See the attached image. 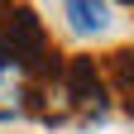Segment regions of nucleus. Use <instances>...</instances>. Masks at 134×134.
<instances>
[{
	"instance_id": "obj_4",
	"label": "nucleus",
	"mask_w": 134,
	"mask_h": 134,
	"mask_svg": "<svg viewBox=\"0 0 134 134\" xmlns=\"http://www.w3.org/2000/svg\"><path fill=\"white\" fill-rule=\"evenodd\" d=\"M62 14L72 24V34H81V38H96V34L110 29V5L105 0H67Z\"/></svg>"
},
{
	"instance_id": "obj_5",
	"label": "nucleus",
	"mask_w": 134,
	"mask_h": 134,
	"mask_svg": "<svg viewBox=\"0 0 134 134\" xmlns=\"http://www.w3.org/2000/svg\"><path fill=\"white\" fill-rule=\"evenodd\" d=\"M105 72H110V91L120 96V105H125V110L134 115V53H129V48H120V53H110Z\"/></svg>"
},
{
	"instance_id": "obj_1",
	"label": "nucleus",
	"mask_w": 134,
	"mask_h": 134,
	"mask_svg": "<svg viewBox=\"0 0 134 134\" xmlns=\"http://www.w3.org/2000/svg\"><path fill=\"white\" fill-rule=\"evenodd\" d=\"M0 48H10L14 62H24L34 77H48L58 72V53H53V38H48L43 19L34 14L29 5H0Z\"/></svg>"
},
{
	"instance_id": "obj_6",
	"label": "nucleus",
	"mask_w": 134,
	"mask_h": 134,
	"mask_svg": "<svg viewBox=\"0 0 134 134\" xmlns=\"http://www.w3.org/2000/svg\"><path fill=\"white\" fill-rule=\"evenodd\" d=\"M0 53H5V48H0ZM0 62H5V58H0Z\"/></svg>"
},
{
	"instance_id": "obj_3",
	"label": "nucleus",
	"mask_w": 134,
	"mask_h": 134,
	"mask_svg": "<svg viewBox=\"0 0 134 134\" xmlns=\"http://www.w3.org/2000/svg\"><path fill=\"white\" fill-rule=\"evenodd\" d=\"M34 110V72L24 62H0V120H24Z\"/></svg>"
},
{
	"instance_id": "obj_2",
	"label": "nucleus",
	"mask_w": 134,
	"mask_h": 134,
	"mask_svg": "<svg viewBox=\"0 0 134 134\" xmlns=\"http://www.w3.org/2000/svg\"><path fill=\"white\" fill-rule=\"evenodd\" d=\"M62 77H67V91H72V105L81 120H100V115L110 110V72H105V62H96V58H72L62 67Z\"/></svg>"
}]
</instances>
